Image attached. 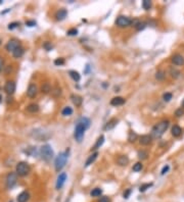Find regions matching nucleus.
I'll return each instance as SVG.
<instances>
[{"instance_id":"f257e3e1","label":"nucleus","mask_w":184,"mask_h":202,"mask_svg":"<svg viewBox=\"0 0 184 202\" xmlns=\"http://www.w3.org/2000/svg\"><path fill=\"white\" fill-rule=\"evenodd\" d=\"M169 125H170L169 121H162L158 124H156L151 130V137L153 138H161L169 128Z\"/></svg>"},{"instance_id":"f03ea898","label":"nucleus","mask_w":184,"mask_h":202,"mask_svg":"<svg viewBox=\"0 0 184 202\" xmlns=\"http://www.w3.org/2000/svg\"><path fill=\"white\" fill-rule=\"evenodd\" d=\"M40 155H41V158L45 161H49L50 159L53 157V150H52L51 146L48 144L43 145V146L40 148Z\"/></svg>"},{"instance_id":"7ed1b4c3","label":"nucleus","mask_w":184,"mask_h":202,"mask_svg":"<svg viewBox=\"0 0 184 202\" xmlns=\"http://www.w3.org/2000/svg\"><path fill=\"white\" fill-rule=\"evenodd\" d=\"M30 170H31L30 165H29V163L26 162V161H21V162H18L16 167V174L21 177H25V176H27V174H29Z\"/></svg>"},{"instance_id":"20e7f679","label":"nucleus","mask_w":184,"mask_h":202,"mask_svg":"<svg viewBox=\"0 0 184 202\" xmlns=\"http://www.w3.org/2000/svg\"><path fill=\"white\" fill-rule=\"evenodd\" d=\"M67 159V154L65 152H61L56 156L55 161H54V167H55L56 172H60L63 168V167L65 165Z\"/></svg>"},{"instance_id":"39448f33","label":"nucleus","mask_w":184,"mask_h":202,"mask_svg":"<svg viewBox=\"0 0 184 202\" xmlns=\"http://www.w3.org/2000/svg\"><path fill=\"white\" fill-rule=\"evenodd\" d=\"M18 183V174L16 172H9L6 176L5 179V185L7 189H12Z\"/></svg>"},{"instance_id":"423d86ee","label":"nucleus","mask_w":184,"mask_h":202,"mask_svg":"<svg viewBox=\"0 0 184 202\" xmlns=\"http://www.w3.org/2000/svg\"><path fill=\"white\" fill-rule=\"evenodd\" d=\"M85 131H86V129L84 128V126L77 123V126H76V128H75V132H74V137H75L77 142H79V143L82 142V140H83V138H84Z\"/></svg>"},{"instance_id":"0eeeda50","label":"nucleus","mask_w":184,"mask_h":202,"mask_svg":"<svg viewBox=\"0 0 184 202\" xmlns=\"http://www.w3.org/2000/svg\"><path fill=\"white\" fill-rule=\"evenodd\" d=\"M131 22H132V20L129 18L128 16H118L117 20H116V25H117L119 28H127V27L131 26Z\"/></svg>"},{"instance_id":"6e6552de","label":"nucleus","mask_w":184,"mask_h":202,"mask_svg":"<svg viewBox=\"0 0 184 202\" xmlns=\"http://www.w3.org/2000/svg\"><path fill=\"white\" fill-rule=\"evenodd\" d=\"M20 46H21V43H20V41H18V40L11 39V40H9V41L7 42V44H6L5 48H6V50H7V51L13 52L14 50H16L18 47H20Z\"/></svg>"},{"instance_id":"1a4fd4ad","label":"nucleus","mask_w":184,"mask_h":202,"mask_svg":"<svg viewBox=\"0 0 184 202\" xmlns=\"http://www.w3.org/2000/svg\"><path fill=\"white\" fill-rule=\"evenodd\" d=\"M16 83H14L13 81H7L5 86H4V91H5L8 95H11V94H13L14 91H16Z\"/></svg>"},{"instance_id":"9d476101","label":"nucleus","mask_w":184,"mask_h":202,"mask_svg":"<svg viewBox=\"0 0 184 202\" xmlns=\"http://www.w3.org/2000/svg\"><path fill=\"white\" fill-rule=\"evenodd\" d=\"M65 181H67V174L65 172H61V174H60V176L58 177V181H56V189L58 190H60V189L63 188V186L65 185Z\"/></svg>"},{"instance_id":"9b49d317","label":"nucleus","mask_w":184,"mask_h":202,"mask_svg":"<svg viewBox=\"0 0 184 202\" xmlns=\"http://www.w3.org/2000/svg\"><path fill=\"white\" fill-rule=\"evenodd\" d=\"M38 93V88L35 84H30L28 87V90H27V95L29 96L30 98H34L36 97Z\"/></svg>"},{"instance_id":"f8f14e48","label":"nucleus","mask_w":184,"mask_h":202,"mask_svg":"<svg viewBox=\"0 0 184 202\" xmlns=\"http://www.w3.org/2000/svg\"><path fill=\"white\" fill-rule=\"evenodd\" d=\"M153 142V137L151 135H142L141 137H139V143L141 145H144V146H147L151 143Z\"/></svg>"},{"instance_id":"ddd939ff","label":"nucleus","mask_w":184,"mask_h":202,"mask_svg":"<svg viewBox=\"0 0 184 202\" xmlns=\"http://www.w3.org/2000/svg\"><path fill=\"white\" fill-rule=\"evenodd\" d=\"M171 60L175 66H183L184 64V57L181 54H175Z\"/></svg>"},{"instance_id":"4468645a","label":"nucleus","mask_w":184,"mask_h":202,"mask_svg":"<svg viewBox=\"0 0 184 202\" xmlns=\"http://www.w3.org/2000/svg\"><path fill=\"white\" fill-rule=\"evenodd\" d=\"M71 100H72V102L74 103V105H76V106H81L82 102H83L82 97L80 95H77V94H72Z\"/></svg>"},{"instance_id":"2eb2a0df","label":"nucleus","mask_w":184,"mask_h":202,"mask_svg":"<svg viewBox=\"0 0 184 202\" xmlns=\"http://www.w3.org/2000/svg\"><path fill=\"white\" fill-rule=\"evenodd\" d=\"M29 199H30V194H29V192L24 191V192H22L21 194L18 195L16 200H18V202H27Z\"/></svg>"},{"instance_id":"dca6fc26","label":"nucleus","mask_w":184,"mask_h":202,"mask_svg":"<svg viewBox=\"0 0 184 202\" xmlns=\"http://www.w3.org/2000/svg\"><path fill=\"white\" fill-rule=\"evenodd\" d=\"M117 163L120 165V167H126L129 163V158L126 155H121L117 158Z\"/></svg>"},{"instance_id":"f3484780","label":"nucleus","mask_w":184,"mask_h":202,"mask_svg":"<svg viewBox=\"0 0 184 202\" xmlns=\"http://www.w3.org/2000/svg\"><path fill=\"white\" fill-rule=\"evenodd\" d=\"M125 102H126L125 98L120 97V96H118V97H114L113 99L111 100V104L114 105V106H119V105H123Z\"/></svg>"},{"instance_id":"a211bd4d","label":"nucleus","mask_w":184,"mask_h":202,"mask_svg":"<svg viewBox=\"0 0 184 202\" xmlns=\"http://www.w3.org/2000/svg\"><path fill=\"white\" fill-rule=\"evenodd\" d=\"M118 123H119V119H109V121L107 123V125H105L104 130H112V129H114V128H115L116 126L118 125Z\"/></svg>"},{"instance_id":"6ab92c4d","label":"nucleus","mask_w":184,"mask_h":202,"mask_svg":"<svg viewBox=\"0 0 184 202\" xmlns=\"http://www.w3.org/2000/svg\"><path fill=\"white\" fill-rule=\"evenodd\" d=\"M67 11L65 9H60L55 13V18L58 20H63L67 18Z\"/></svg>"},{"instance_id":"aec40b11","label":"nucleus","mask_w":184,"mask_h":202,"mask_svg":"<svg viewBox=\"0 0 184 202\" xmlns=\"http://www.w3.org/2000/svg\"><path fill=\"white\" fill-rule=\"evenodd\" d=\"M171 134H172V136H174V137H179L181 134H182V129L177 125L173 126L172 130H171Z\"/></svg>"},{"instance_id":"412c9836","label":"nucleus","mask_w":184,"mask_h":202,"mask_svg":"<svg viewBox=\"0 0 184 202\" xmlns=\"http://www.w3.org/2000/svg\"><path fill=\"white\" fill-rule=\"evenodd\" d=\"M97 156H98V152H94L92 155H90V156L88 157L87 160H86V162H85V167H89L90 165H92V163L94 162L95 160H96Z\"/></svg>"},{"instance_id":"4be33fe9","label":"nucleus","mask_w":184,"mask_h":202,"mask_svg":"<svg viewBox=\"0 0 184 202\" xmlns=\"http://www.w3.org/2000/svg\"><path fill=\"white\" fill-rule=\"evenodd\" d=\"M24 52H25L24 48H23L22 46H20V47H18L13 52H12V55H13L14 58H20V57H22V56H23Z\"/></svg>"},{"instance_id":"5701e85b","label":"nucleus","mask_w":184,"mask_h":202,"mask_svg":"<svg viewBox=\"0 0 184 202\" xmlns=\"http://www.w3.org/2000/svg\"><path fill=\"white\" fill-rule=\"evenodd\" d=\"M103 142H104V136H103V135H101V136L99 137L98 139H97L96 143H95V145H94V146H93L92 150H96V149L100 148V147L102 146Z\"/></svg>"},{"instance_id":"b1692460","label":"nucleus","mask_w":184,"mask_h":202,"mask_svg":"<svg viewBox=\"0 0 184 202\" xmlns=\"http://www.w3.org/2000/svg\"><path fill=\"white\" fill-rule=\"evenodd\" d=\"M27 110H28L29 112H31V113L38 112V111H39V105H38V104H35V103H32V104H29L28 106H27Z\"/></svg>"},{"instance_id":"393cba45","label":"nucleus","mask_w":184,"mask_h":202,"mask_svg":"<svg viewBox=\"0 0 184 202\" xmlns=\"http://www.w3.org/2000/svg\"><path fill=\"white\" fill-rule=\"evenodd\" d=\"M69 73H70V77H71L75 82H79L80 80H81V76H80V73H78V71H70Z\"/></svg>"},{"instance_id":"a878e982","label":"nucleus","mask_w":184,"mask_h":202,"mask_svg":"<svg viewBox=\"0 0 184 202\" xmlns=\"http://www.w3.org/2000/svg\"><path fill=\"white\" fill-rule=\"evenodd\" d=\"M78 123L81 124L82 126H84L85 129H88L90 127V119H87V117H81V119L78 121Z\"/></svg>"},{"instance_id":"bb28decb","label":"nucleus","mask_w":184,"mask_h":202,"mask_svg":"<svg viewBox=\"0 0 184 202\" xmlns=\"http://www.w3.org/2000/svg\"><path fill=\"white\" fill-rule=\"evenodd\" d=\"M51 86H50L49 83H44L43 85L41 86V92L44 94H48L49 92H51Z\"/></svg>"},{"instance_id":"cd10ccee","label":"nucleus","mask_w":184,"mask_h":202,"mask_svg":"<svg viewBox=\"0 0 184 202\" xmlns=\"http://www.w3.org/2000/svg\"><path fill=\"white\" fill-rule=\"evenodd\" d=\"M61 114L63 115V117H69V115H72L73 114V108L70 106H65V108L63 109V111H61Z\"/></svg>"},{"instance_id":"c85d7f7f","label":"nucleus","mask_w":184,"mask_h":202,"mask_svg":"<svg viewBox=\"0 0 184 202\" xmlns=\"http://www.w3.org/2000/svg\"><path fill=\"white\" fill-rule=\"evenodd\" d=\"M137 139H138V136H137V134L135 133V132H133V131L129 132V135H128V141H129V142L134 143Z\"/></svg>"},{"instance_id":"c756f323","label":"nucleus","mask_w":184,"mask_h":202,"mask_svg":"<svg viewBox=\"0 0 184 202\" xmlns=\"http://www.w3.org/2000/svg\"><path fill=\"white\" fill-rule=\"evenodd\" d=\"M137 156H138L139 159L143 160V159H146L147 157H148V152H147V151H144V150H140V151H138V153H137Z\"/></svg>"},{"instance_id":"7c9ffc66","label":"nucleus","mask_w":184,"mask_h":202,"mask_svg":"<svg viewBox=\"0 0 184 202\" xmlns=\"http://www.w3.org/2000/svg\"><path fill=\"white\" fill-rule=\"evenodd\" d=\"M101 194H102V190H101L100 188H95V189H93V190L91 191V193H90L91 197H99Z\"/></svg>"},{"instance_id":"2f4dec72","label":"nucleus","mask_w":184,"mask_h":202,"mask_svg":"<svg viewBox=\"0 0 184 202\" xmlns=\"http://www.w3.org/2000/svg\"><path fill=\"white\" fill-rule=\"evenodd\" d=\"M151 186H153V183H146V184H143L139 187V191H140V192H145V191H146L147 189L151 188Z\"/></svg>"},{"instance_id":"473e14b6","label":"nucleus","mask_w":184,"mask_h":202,"mask_svg":"<svg viewBox=\"0 0 184 202\" xmlns=\"http://www.w3.org/2000/svg\"><path fill=\"white\" fill-rule=\"evenodd\" d=\"M142 167H143L142 163H141V162H136V163H135L134 165H133L132 170H133V172H140V170H142Z\"/></svg>"},{"instance_id":"72a5a7b5","label":"nucleus","mask_w":184,"mask_h":202,"mask_svg":"<svg viewBox=\"0 0 184 202\" xmlns=\"http://www.w3.org/2000/svg\"><path fill=\"white\" fill-rule=\"evenodd\" d=\"M142 7H143V9L148 10L149 8L151 7V1H149V0H143V1H142Z\"/></svg>"},{"instance_id":"f704fd0d","label":"nucleus","mask_w":184,"mask_h":202,"mask_svg":"<svg viewBox=\"0 0 184 202\" xmlns=\"http://www.w3.org/2000/svg\"><path fill=\"white\" fill-rule=\"evenodd\" d=\"M165 77H166V75H165L164 71H158V73H156V80H158V81H162V80H164Z\"/></svg>"},{"instance_id":"c9c22d12","label":"nucleus","mask_w":184,"mask_h":202,"mask_svg":"<svg viewBox=\"0 0 184 202\" xmlns=\"http://www.w3.org/2000/svg\"><path fill=\"white\" fill-rule=\"evenodd\" d=\"M145 27H146V23L145 22H139L138 24H137V26L135 27V29H136L137 31H142L145 29Z\"/></svg>"},{"instance_id":"e433bc0d","label":"nucleus","mask_w":184,"mask_h":202,"mask_svg":"<svg viewBox=\"0 0 184 202\" xmlns=\"http://www.w3.org/2000/svg\"><path fill=\"white\" fill-rule=\"evenodd\" d=\"M170 73H171V76H172L173 78H175V79H177V78L180 76V71H178V69H171V71H170Z\"/></svg>"},{"instance_id":"4c0bfd02","label":"nucleus","mask_w":184,"mask_h":202,"mask_svg":"<svg viewBox=\"0 0 184 202\" xmlns=\"http://www.w3.org/2000/svg\"><path fill=\"white\" fill-rule=\"evenodd\" d=\"M172 97H173L172 93H165L163 95V99H164V101H166V102H169V101L172 99Z\"/></svg>"},{"instance_id":"58836bf2","label":"nucleus","mask_w":184,"mask_h":202,"mask_svg":"<svg viewBox=\"0 0 184 202\" xmlns=\"http://www.w3.org/2000/svg\"><path fill=\"white\" fill-rule=\"evenodd\" d=\"M54 64L58 66H63V64H65V59H63V58H56V59L54 60Z\"/></svg>"},{"instance_id":"ea45409f","label":"nucleus","mask_w":184,"mask_h":202,"mask_svg":"<svg viewBox=\"0 0 184 202\" xmlns=\"http://www.w3.org/2000/svg\"><path fill=\"white\" fill-rule=\"evenodd\" d=\"M51 93L53 94L54 97H58V96H60V94H61V90H60V88L56 87L55 89L53 90V91H52V90H51Z\"/></svg>"},{"instance_id":"a19ab883","label":"nucleus","mask_w":184,"mask_h":202,"mask_svg":"<svg viewBox=\"0 0 184 202\" xmlns=\"http://www.w3.org/2000/svg\"><path fill=\"white\" fill-rule=\"evenodd\" d=\"M18 26H20L18 23H11V24L8 25V30H13V29L18 28Z\"/></svg>"},{"instance_id":"79ce46f5","label":"nucleus","mask_w":184,"mask_h":202,"mask_svg":"<svg viewBox=\"0 0 184 202\" xmlns=\"http://www.w3.org/2000/svg\"><path fill=\"white\" fill-rule=\"evenodd\" d=\"M67 34L69 36H76L78 34V30H77V29H71V30L67 31Z\"/></svg>"},{"instance_id":"37998d69","label":"nucleus","mask_w":184,"mask_h":202,"mask_svg":"<svg viewBox=\"0 0 184 202\" xmlns=\"http://www.w3.org/2000/svg\"><path fill=\"white\" fill-rule=\"evenodd\" d=\"M183 114H184V110L182 109V107H181V108H179V109H177V110L175 111V115H176L177 117H181V115H183Z\"/></svg>"},{"instance_id":"c03bdc74","label":"nucleus","mask_w":184,"mask_h":202,"mask_svg":"<svg viewBox=\"0 0 184 202\" xmlns=\"http://www.w3.org/2000/svg\"><path fill=\"white\" fill-rule=\"evenodd\" d=\"M169 170H170V167H169L168 165H165V167H163L162 172H161V174H167V172H169Z\"/></svg>"},{"instance_id":"a18cd8bd","label":"nucleus","mask_w":184,"mask_h":202,"mask_svg":"<svg viewBox=\"0 0 184 202\" xmlns=\"http://www.w3.org/2000/svg\"><path fill=\"white\" fill-rule=\"evenodd\" d=\"M98 202H111V199H109L107 196H102V197H100V199L98 200Z\"/></svg>"},{"instance_id":"49530a36","label":"nucleus","mask_w":184,"mask_h":202,"mask_svg":"<svg viewBox=\"0 0 184 202\" xmlns=\"http://www.w3.org/2000/svg\"><path fill=\"white\" fill-rule=\"evenodd\" d=\"M131 194V189H127L126 191L124 192V194H123V196H124V198H129V196H130Z\"/></svg>"},{"instance_id":"de8ad7c7","label":"nucleus","mask_w":184,"mask_h":202,"mask_svg":"<svg viewBox=\"0 0 184 202\" xmlns=\"http://www.w3.org/2000/svg\"><path fill=\"white\" fill-rule=\"evenodd\" d=\"M43 46H44V48H45L46 50H48V51H49V50H51V48H52V46L50 45L49 42H45Z\"/></svg>"},{"instance_id":"09e8293b","label":"nucleus","mask_w":184,"mask_h":202,"mask_svg":"<svg viewBox=\"0 0 184 202\" xmlns=\"http://www.w3.org/2000/svg\"><path fill=\"white\" fill-rule=\"evenodd\" d=\"M26 26L34 27V26H36V22H34V20H28V22L26 23Z\"/></svg>"},{"instance_id":"8fccbe9b","label":"nucleus","mask_w":184,"mask_h":202,"mask_svg":"<svg viewBox=\"0 0 184 202\" xmlns=\"http://www.w3.org/2000/svg\"><path fill=\"white\" fill-rule=\"evenodd\" d=\"M2 66H3V60L0 57V71H1V69H2Z\"/></svg>"},{"instance_id":"3c124183","label":"nucleus","mask_w":184,"mask_h":202,"mask_svg":"<svg viewBox=\"0 0 184 202\" xmlns=\"http://www.w3.org/2000/svg\"><path fill=\"white\" fill-rule=\"evenodd\" d=\"M1 101H2V96L0 95V103H1Z\"/></svg>"},{"instance_id":"603ef678","label":"nucleus","mask_w":184,"mask_h":202,"mask_svg":"<svg viewBox=\"0 0 184 202\" xmlns=\"http://www.w3.org/2000/svg\"><path fill=\"white\" fill-rule=\"evenodd\" d=\"M182 106L184 107V100H183V102H182Z\"/></svg>"},{"instance_id":"864d4df0","label":"nucleus","mask_w":184,"mask_h":202,"mask_svg":"<svg viewBox=\"0 0 184 202\" xmlns=\"http://www.w3.org/2000/svg\"><path fill=\"white\" fill-rule=\"evenodd\" d=\"M1 42H2V41H1V39H0V45H1Z\"/></svg>"}]
</instances>
